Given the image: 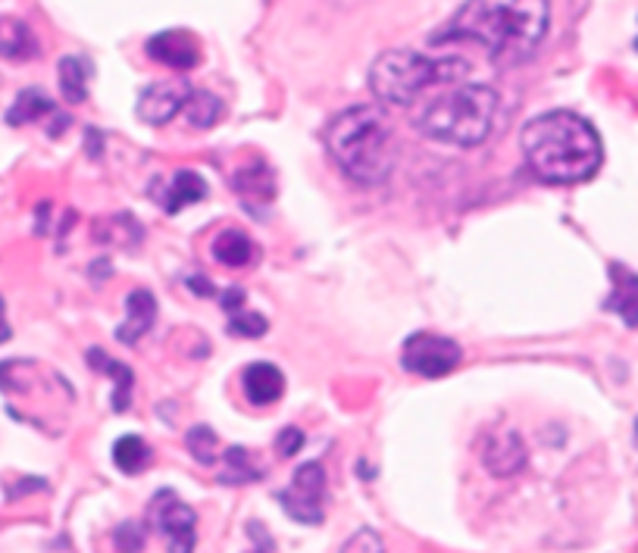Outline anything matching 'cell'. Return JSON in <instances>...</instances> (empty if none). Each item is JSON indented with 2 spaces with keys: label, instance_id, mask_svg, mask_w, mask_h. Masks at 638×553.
<instances>
[{
  "label": "cell",
  "instance_id": "cell-1",
  "mask_svg": "<svg viewBox=\"0 0 638 553\" xmlns=\"http://www.w3.org/2000/svg\"><path fill=\"white\" fill-rule=\"evenodd\" d=\"M551 23L547 0H467L432 41H476L497 60H526Z\"/></svg>",
  "mask_w": 638,
  "mask_h": 553
},
{
  "label": "cell",
  "instance_id": "cell-2",
  "mask_svg": "<svg viewBox=\"0 0 638 553\" xmlns=\"http://www.w3.org/2000/svg\"><path fill=\"white\" fill-rule=\"evenodd\" d=\"M520 144L532 176L547 184L589 182L604 160L594 125L569 110H554L526 122Z\"/></svg>",
  "mask_w": 638,
  "mask_h": 553
},
{
  "label": "cell",
  "instance_id": "cell-3",
  "mask_svg": "<svg viewBox=\"0 0 638 553\" xmlns=\"http://www.w3.org/2000/svg\"><path fill=\"white\" fill-rule=\"evenodd\" d=\"M326 147L338 169L360 184L385 182L395 166L392 129L385 113L370 104H357L335 116L326 129Z\"/></svg>",
  "mask_w": 638,
  "mask_h": 553
},
{
  "label": "cell",
  "instance_id": "cell-4",
  "mask_svg": "<svg viewBox=\"0 0 638 553\" xmlns=\"http://www.w3.org/2000/svg\"><path fill=\"white\" fill-rule=\"evenodd\" d=\"M501 97L489 85H460L445 97L432 100L417 125L425 139L454 144V147H476L492 135Z\"/></svg>",
  "mask_w": 638,
  "mask_h": 553
},
{
  "label": "cell",
  "instance_id": "cell-5",
  "mask_svg": "<svg viewBox=\"0 0 638 553\" xmlns=\"http://www.w3.org/2000/svg\"><path fill=\"white\" fill-rule=\"evenodd\" d=\"M470 67L457 57L432 60L417 50H385L370 70V88L388 107H407L435 82H457Z\"/></svg>",
  "mask_w": 638,
  "mask_h": 553
},
{
  "label": "cell",
  "instance_id": "cell-6",
  "mask_svg": "<svg viewBox=\"0 0 638 553\" xmlns=\"http://www.w3.org/2000/svg\"><path fill=\"white\" fill-rule=\"evenodd\" d=\"M279 504L294 522L316 526L326 513V469L323 462H304L291 484L279 491Z\"/></svg>",
  "mask_w": 638,
  "mask_h": 553
},
{
  "label": "cell",
  "instance_id": "cell-7",
  "mask_svg": "<svg viewBox=\"0 0 638 553\" xmlns=\"http://www.w3.org/2000/svg\"><path fill=\"white\" fill-rule=\"evenodd\" d=\"M464 350L457 341H450L445 335H432V332H417L407 338L401 350V363L407 372L423 375V378H442L460 366Z\"/></svg>",
  "mask_w": 638,
  "mask_h": 553
},
{
  "label": "cell",
  "instance_id": "cell-8",
  "mask_svg": "<svg viewBox=\"0 0 638 553\" xmlns=\"http://www.w3.org/2000/svg\"><path fill=\"white\" fill-rule=\"evenodd\" d=\"M151 519L154 526L164 531L169 541V553H191L194 541H197V516L189 504H182L172 491H160L151 501Z\"/></svg>",
  "mask_w": 638,
  "mask_h": 553
},
{
  "label": "cell",
  "instance_id": "cell-9",
  "mask_svg": "<svg viewBox=\"0 0 638 553\" xmlns=\"http://www.w3.org/2000/svg\"><path fill=\"white\" fill-rule=\"evenodd\" d=\"M191 97V85L182 79H166L147 85L139 97V119L147 125H164L172 116L179 113Z\"/></svg>",
  "mask_w": 638,
  "mask_h": 553
},
{
  "label": "cell",
  "instance_id": "cell-10",
  "mask_svg": "<svg viewBox=\"0 0 638 553\" xmlns=\"http://www.w3.org/2000/svg\"><path fill=\"white\" fill-rule=\"evenodd\" d=\"M147 57L164 63L169 70H191L201 63V45L197 38L185 32V28H169V32H157L147 41Z\"/></svg>",
  "mask_w": 638,
  "mask_h": 553
},
{
  "label": "cell",
  "instance_id": "cell-11",
  "mask_svg": "<svg viewBox=\"0 0 638 553\" xmlns=\"http://www.w3.org/2000/svg\"><path fill=\"white\" fill-rule=\"evenodd\" d=\"M482 462H485V469L492 476H497V479L517 476L522 466H526V444H522L520 432L507 429V432H497L492 438H485Z\"/></svg>",
  "mask_w": 638,
  "mask_h": 553
},
{
  "label": "cell",
  "instance_id": "cell-12",
  "mask_svg": "<svg viewBox=\"0 0 638 553\" xmlns=\"http://www.w3.org/2000/svg\"><path fill=\"white\" fill-rule=\"evenodd\" d=\"M157 323V298L144 288H135L125 298V323L117 328V338L122 345H139L144 335Z\"/></svg>",
  "mask_w": 638,
  "mask_h": 553
},
{
  "label": "cell",
  "instance_id": "cell-13",
  "mask_svg": "<svg viewBox=\"0 0 638 553\" xmlns=\"http://www.w3.org/2000/svg\"><path fill=\"white\" fill-rule=\"evenodd\" d=\"M241 385H244V397L254 407H269L285 394V375L273 363H251L241 375Z\"/></svg>",
  "mask_w": 638,
  "mask_h": 553
},
{
  "label": "cell",
  "instance_id": "cell-14",
  "mask_svg": "<svg viewBox=\"0 0 638 553\" xmlns=\"http://www.w3.org/2000/svg\"><path fill=\"white\" fill-rule=\"evenodd\" d=\"M204 197H207V182H204L197 172H191V169H179V172L166 182L164 194H154V201H157L169 216H176L182 207L197 204V201H204Z\"/></svg>",
  "mask_w": 638,
  "mask_h": 553
},
{
  "label": "cell",
  "instance_id": "cell-15",
  "mask_svg": "<svg viewBox=\"0 0 638 553\" xmlns=\"http://www.w3.org/2000/svg\"><path fill=\"white\" fill-rule=\"evenodd\" d=\"M611 276H614V294L607 298V310L623 316V323L629 328H638V276L616 263L611 266Z\"/></svg>",
  "mask_w": 638,
  "mask_h": 553
},
{
  "label": "cell",
  "instance_id": "cell-16",
  "mask_svg": "<svg viewBox=\"0 0 638 553\" xmlns=\"http://www.w3.org/2000/svg\"><path fill=\"white\" fill-rule=\"evenodd\" d=\"M213 256H216V263H222L229 269H244L257 260V248L241 229H226L219 231L213 241Z\"/></svg>",
  "mask_w": 638,
  "mask_h": 553
},
{
  "label": "cell",
  "instance_id": "cell-17",
  "mask_svg": "<svg viewBox=\"0 0 638 553\" xmlns=\"http://www.w3.org/2000/svg\"><path fill=\"white\" fill-rule=\"evenodd\" d=\"M88 366L97 369V372H107V375L117 382V388H113V410H117V413H125L129 404H132V382H135L132 369L125 366V363H119V360H113V357H107L100 347L88 350Z\"/></svg>",
  "mask_w": 638,
  "mask_h": 553
},
{
  "label": "cell",
  "instance_id": "cell-18",
  "mask_svg": "<svg viewBox=\"0 0 638 553\" xmlns=\"http://www.w3.org/2000/svg\"><path fill=\"white\" fill-rule=\"evenodd\" d=\"M38 53V41L32 28L13 16H0V57L7 60H32Z\"/></svg>",
  "mask_w": 638,
  "mask_h": 553
},
{
  "label": "cell",
  "instance_id": "cell-19",
  "mask_svg": "<svg viewBox=\"0 0 638 553\" xmlns=\"http://www.w3.org/2000/svg\"><path fill=\"white\" fill-rule=\"evenodd\" d=\"M232 188H236L248 204H266V201H273V191H276L273 176H269V169L263 163H254V166L241 169Z\"/></svg>",
  "mask_w": 638,
  "mask_h": 553
},
{
  "label": "cell",
  "instance_id": "cell-20",
  "mask_svg": "<svg viewBox=\"0 0 638 553\" xmlns=\"http://www.w3.org/2000/svg\"><path fill=\"white\" fill-rule=\"evenodd\" d=\"M48 113H53V100H50L48 94L28 88V92L20 94V97L13 100V107L7 110V122H10V125H28V122H38L41 116Z\"/></svg>",
  "mask_w": 638,
  "mask_h": 553
},
{
  "label": "cell",
  "instance_id": "cell-21",
  "mask_svg": "<svg viewBox=\"0 0 638 553\" xmlns=\"http://www.w3.org/2000/svg\"><path fill=\"white\" fill-rule=\"evenodd\" d=\"M60 88L70 104H82L88 97V63L82 57L60 60Z\"/></svg>",
  "mask_w": 638,
  "mask_h": 553
},
{
  "label": "cell",
  "instance_id": "cell-22",
  "mask_svg": "<svg viewBox=\"0 0 638 553\" xmlns=\"http://www.w3.org/2000/svg\"><path fill=\"white\" fill-rule=\"evenodd\" d=\"M113 462L125 476H139L144 466H151V444H144L139 435H125L113 444Z\"/></svg>",
  "mask_w": 638,
  "mask_h": 553
},
{
  "label": "cell",
  "instance_id": "cell-23",
  "mask_svg": "<svg viewBox=\"0 0 638 553\" xmlns=\"http://www.w3.org/2000/svg\"><path fill=\"white\" fill-rule=\"evenodd\" d=\"M222 462H226V469L219 472V482L222 484H248L261 479V469L251 462V454L244 447H229Z\"/></svg>",
  "mask_w": 638,
  "mask_h": 553
},
{
  "label": "cell",
  "instance_id": "cell-24",
  "mask_svg": "<svg viewBox=\"0 0 638 553\" xmlns=\"http://www.w3.org/2000/svg\"><path fill=\"white\" fill-rule=\"evenodd\" d=\"M185 113H189V122L194 129H210L222 116V100L210 92H191Z\"/></svg>",
  "mask_w": 638,
  "mask_h": 553
},
{
  "label": "cell",
  "instance_id": "cell-25",
  "mask_svg": "<svg viewBox=\"0 0 638 553\" xmlns=\"http://www.w3.org/2000/svg\"><path fill=\"white\" fill-rule=\"evenodd\" d=\"M185 444H189L191 457L201 466H213L216 462V435H213L210 425H194Z\"/></svg>",
  "mask_w": 638,
  "mask_h": 553
},
{
  "label": "cell",
  "instance_id": "cell-26",
  "mask_svg": "<svg viewBox=\"0 0 638 553\" xmlns=\"http://www.w3.org/2000/svg\"><path fill=\"white\" fill-rule=\"evenodd\" d=\"M266 320H263L261 313H251V310H241L236 313L232 320H229V332L236 335V338H263L266 335Z\"/></svg>",
  "mask_w": 638,
  "mask_h": 553
},
{
  "label": "cell",
  "instance_id": "cell-27",
  "mask_svg": "<svg viewBox=\"0 0 638 553\" xmlns=\"http://www.w3.org/2000/svg\"><path fill=\"white\" fill-rule=\"evenodd\" d=\"M119 553H139L144 548V529L139 522H125L117 529Z\"/></svg>",
  "mask_w": 638,
  "mask_h": 553
},
{
  "label": "cell",
  "instance_id": "cell-28",
  "mask_svg": "<svg viewBox=\"0 0 638 553\" xmlns=\"http://www.w3.org/2000/svg\"><path fill=\"white\" fill-rule=\"evenodd\" d=\"M301 447H304V432H301V429L288 425V429L279 432V438H276V454H279V457H294Z\"/></svg>",
  "mask_w": 638,
  "mask_h": 553
},
{
  "label": "cell",
  "instance_id": "cell-29",
  "mask_svg": "<svg viewBox=\"0 0 638 553\" xmlns=\"http://www.w3.org/2000/svg\"><path fill=\"white\" fill-rule=\"evenodd\" d=\"M216 298H219V306H222L226 313H232V316L241 313V310H244V303H248V294H244L241 288H226V291H219Z\"/></svg>",
  "mask_w": 638,
  "mask_h": 553
},
{
  "label": "cell",
  "instance_id": "cell-30",
  "mask_svg": "<svg viewBox=\"0 0 638 553\" xmlns=\"http://www.w3.org/2000/svg\"><path fill=\"white\" fill-rule=\"evenodd\" d=\"M189 288L197 294V298H213V294H219V291L210 285V278H204V276H191Z\"/></svg>",
  "mask_w": 638,
  "mask_h": 553
},
{
  "label": "cell",
  "instance_id": "cell-31",
  "mask_svg": "<svg viewBox=\"0 0 638 553\" xmlns=\"http://www.w3.org/2000/svg\"><path fill=\"white\" fill-rule=\"evenodd\" d=\"M251 538L257 541V551H251V553H269L273 551V538H266L261 529V522H251Z\"/></svg>",
  "mask_w": 638,
  "mask_h": 553
},
{
  "label": "cell",
  "instance_id": "cell-32",
  "mask_svg": "<svg viewBox=\"0 0 638 553\" xmlns=\"http://www.w3.org/2000/svg\"><path fill=\"white\" fill-rule=\"evenodd\" d=\"M10 335H13V332H10V323L3 320V300H0V345L10 341Z\"/></svg>",
  "mask_w": 638,
  "mask_h": 553
},
{
  "label": "cell",
  "instance_id": "cell-33",
  "mask_svg": "<svg viewBox=\"0 0 638 553\" xmlns=\"http://www.w3.org/2000/svg\"><path fill=\"white\" fill-rule=\"evenodd\" d=\"M636 435H638V422H636Z\"/></svg>",
  "mask_w": 638,
  "mask_h": 553
}]
</instances>
